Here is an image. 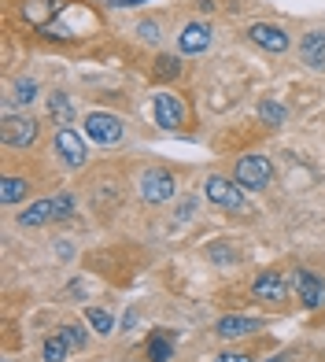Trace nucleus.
Segmentation results:
<instances>
[{"instance_id":"obj_23","label":"nucleus","mask_w":325,"mask_h":362,"mask_svg":"<svg viewBox=\"0 0 325 362\" xmlns=\"http://www.w3.org/2000/svg\"><path fill=\"white\" fill-rule=\"evenodd\" d=\"M59 337L67 340L71 348H85V340H89V333H85L81 325H63V329H59Z\"/></svg>"},{"instance_id":"obj_24","label":"nucleus","mask_w":325,"mask_h":362,"mask_svg":"<svg viewBox=\"0 0 325 362\" xmlns=\"http://www.w3.org/2000/svg\"><path fill=\"white\" fill-rule=\"evenodd\" d=\"M34 96H37V81H34V78L15 81V100H19V104H30Z\"/></svg>"},{"instance_id":"obj_15","label":"nucleus","mask_w":325,"mask_h":362,"mask_svg":"<svg viewBox=\"0 0 325 362\" xmlns=\"http://www.w3.org/2000/svg\"><path fill=\"white\" fill-rule=\"evenodd\" d=\"M48 218H56V207H52V200H34L26 211H19V226H26V229L45 226Z\"/></svg>"},{"instance_id":"obj_8","label":"nucleus","mask_w":325,"mask_h":362,"mask_svg":"<svg viewBox=\"0 0 325 362\" xmlns=\"http://www.w3.org/2000/svg\"><path fill=\"white\" fill-rule=\"evenodd\" d=\"M152 115H155V122L162 129H177L185 122V107H182V100H177L174 93H155L152 96Z\"/></svg>"},{"instance_id":"obj_28","label":"nucleus","mask_w":325,"mask_h":362,"mask_svg":"<svg viewBox=\"0 0 325 362\" xmlns=\"http://www.w3.org/2000/svg\"><path fill=\"white\" fill-rule=\"evenodd\" d=\"M211 259H218V262H230V259H237L233 252H225V248H218V244H215V248H211Z\"/></svg>"},{"instance_id":"obj_22","label":"nucleus","mask_w":325,"mask_h":362,"mask_svg":"<svg viewBox=\"0 0 325 362\" xmlns=\"http://www.w3.org/2000/svg\"><path fill=\"white\" fill-rule=\"evenodd\" d=\"M85 322H89V325H93L100 337L115 333V318H111L107 310H100V307H85Z\"/></svg>"},{"instance_id":"obj_19","label":"nucleus","mask_w":325,"mask_h":362,"mask_svg":"<svg viewBox=\"0 0 325 362\" xmlns=\"http://www.w3.org/2000/svg\"><path fill=\"white\" fill-rule=\"evenodd\" d=\"M148 358L152 362H170L174 358V344L167 340V333H152L148 337Z\"/></svg>"},{"instance_id":"obj_2","label":"nucleus","mask_w":325,"mask_h":362,"mask_svg":"<svg viewBox=\"0 0 325 362\" xmlns=\"http://www.w3.org/2000/svg\"><path fill=\"white\" fill-rule=\"evenodd\" d=\"M34 141H37V119H30V115H4V122H0V144L30 148Z\"/></svg>"},{"instance_id":"obj_3","label":"nucleus","mask_w":325,"mask_h":362,"mask_svg":"<svg viewBox=\"0 0 325 362\" xmlns=\"http://www.w3.org/2000/svg\"><path fill=\"white\" fill-rule=\"evenodd\" d=\"M203 196L211 204H218V207H230V211H248V196H244V189L237 185V181H225V177H207V185H203Z\"/></svg>"},{"instance_id":"obj_10","label":"nucleus","mask_w":325,"mask_h":362,"mask_svg":"<svg viewBox=\"0 0 325 362\" xmlns=\"http://www.w3.org/2000/svg\"><path fill=\"white\" fill-rule=\"evenodd\" d=\"M177 48L185 56H203L211 48V26L207 23H189L182 34H177Z\"/></svg>"},{"instance_id":"obj_25","label":"nucleus","mask_w":325,"mask_h":362,"mask_svg":"<svg viewBox=\"0 0 325 362\" xmlns=\"http://www.w3.org/2000/svg\"><path fill=\"white\" fill-rule=\"evenodd\" d=\"M52 207H56V218H71L74 215V196H67V192L52 196Z\"/></svg>"},{"instance_id":"obj_9","label":"nucleus","mask_w":325,"mask_h":362,"mask_svg":"<svg viewBox=\"0 0 325 362\" xmlns=\"http://www.w3.org/2000/svg\"><path fill=\"white\" fill-rule=\"evenodd\" d=\"M252 296L255 300H270V303H285L288 300V281L278 270H266L252 281Z\"/></svg>"},{"instance_id":"obj_20","label":"nucleus","mask_w":325,"mask_h":362,"mask_svg":"<svg viewBox=\"0 0 325 362\" xmlns=\"http://www.w3.org/2000/svg\"><path fill=\"white\" fill-rule=\"evenodd\" d=\"M67 351H71V344L63 340L59 333L48 337V340L41 344V358H45V362H63V358H67Z\"/></svg>"},{"instance_id":"obj_27","label":"nucleus","mask_w":325,"mask_h":362,"mask_svg":"<svg viewBox=\"0 0 325 362\" xmlns=\"http://www.w3.org/2000/svg\"><path fill=\"white\" fill-rule=\"evenodd\" d=\"M215 362H252V355H244V351H222Z\"/></svg>"},{"instance_id":"obj_21","label":"nucleus","mask_w":325,"mask_h":362,"mask_svg":"<svg viewBox=\"0 0 325 362\" xmlns=\"http://www.w3.org/2000/svg\"><path fill=\"white\" fill-rule=\"evenodd\" d=\"M259 119H263L266 126H285L288 122V111L278 100H263V104H259Z\"/></svg>"},{"instance_id":"obj_26","label":"nucleus","mask_w":325,"mask_h":362,"mask_svg":"<svg viewBox=\"0 0 325 362\" xmlns=\"http://www.w3.org/2000/svg\"><path fill=\"white\" fill-rule=\"evenodd\" d=\"M137 34H141V41H148V45H155V41L162 37V34H159V23H141Z\"/></svg>"},{"instance_id":"obj_1","label":"nucleus","mask_w":325,"mask_h":362,"mask_svg":"<svg viewBox=\"0 0 325 362\" xmlns=\"http://www.w3.org/2000/svg\"><path fill=\"white\" fill-rule=\"evenodd\" d=\"M233 181L240 189H266L273 181V163L266 156H244L233 170Z\"/></svg>"},{"instance_id":"obj_4","label":"nucleus","mask_w":325,"mask_h":362,"mask_svg":"<svg viewBox=\"0 0 325 362\" xmlns=\"http://www.w3.org/2000/svg\"><path fill=\"white\" fill-rule=\"evenodd\" d=\"M137 189H141V200L144 204H167L177 185H174V174L170 170H159L155 167V170H144L141 174V185Z\"/></svg>"},{"instance_id":"obj_5","label":"nucleus","mask_w":325,"mask_h":362,"mask_svg":"<svg viewBox=\"0 0 325 362\" xmlns=\"http://www.w3.org/2000/svg\"><path fill=\"white\" fill-rule=\"evenodd\" d=\"M85 137H93L96 144H119L122 141V119L107 111H93L85 115Z\"/></svg>"},{"instance_id":"obj_11","label":"nucleus","mask_w":325,"mask_h":362,"mask_svg":"<svg viewBox=\"0 0 325 362\" xmlns=\"http://www.w3.org/2000/svg\"><path fill=\"white\" fill-rule=\"evenodd\" d=\"M252 41L259 45V48H266V52H288V34L281 26H273V23H255L252 30Z\"/></svg>"},{"instance_id":"obj_14","label":"nucleus","mask_w":325,"mask_h":362,"mask_svg":"<svg viewBox=\"0 0 325 362\" xmlns=\"http://www.w3.org/2000/svg\"><path fill=\"white\" fill-rule=\"evenodd\" d=\"M300 59L307 67H325V30H311L300 41Z\"/></svg>"},{"instance_id":"obj_17","label":"nucleus","mask_w":325,"mask_h":362,"mask_svg":"<svg viewBox=\"0 0 325 362\" xmlns=\"http://www.w3.org/2000/svg\"><path fill=\"white\" fill-rule=\"evenodd\" d=\"M48 111H52V119H56L59 126L74 122V104H71L67 93H52V96H48Z\"/></svg>"},{"instance_id":"obj_6","label":"nucleus","mask_w":325,"mask_h":362,"mask_svg":"<svg viewBox=\"0 0 325 362\" xmlns=\"http://www.w3.org/2000/svg\"><path fill=\"white\" fill-rule=\"evenodd\" d=\"M292 288H296L300 303H303L307 310L325 307V281H321L318 274H311V270H292Z\"/></svg>"},{"instance_id":"obj_30","label":"nucleus","mask_w":325,"mask_h":362,"mask_svg":"<svg viewBox=\"0 0 325 362\" xmlns=\"http://www.w3.org/2000/svg\"><path fill=\"white\" fill-rule=\"evenodd\" d=\"M259 362H285V355H273V358H259Z\"/></svg>"},{"instance_id":"obj_12","label":"nucleus","mask_w":325,"mask_h":362,"mask_svg":"<svg viewBox=\"0 0 325 362\" xmlns=\"http://www.w3.org/2000/svg\"><path fill=\"white\" fill-rule=\"evenodd\" d=\"M59 11H63V0H26V4H23V19L30 26L48 30V23H52Z\"/></svg>"},{"instance_id":"obj_7","label":"nucleus","mask_w":325,"mask_h":362,"mask_svg":"<svg viewBox=\"0 0 325 362\" xmlns=\"http://www.w3.org/2000/svg\"><path fill=\"white\" fill-rule=\"evenodd\" d=\"M56 152H59V159L67 163L71 170L85 167V159H89V152H85V137H78L71 126H59V134H56Z\"/></svg>"},{"instance_id":"obj_29","label":"nucleus","mask_w":325,"mask_h":362,"mask_svg":"<svg viewBox=\"0 0 325 362\" xmlns=\"http://www.w3.org/2000/svg\"><path fill=\"white\" fill-rule=\"evenodd\" d=\"M115 8H137V4H148V0H111Z\"/></svg>"},{"instance_id":"obj_16","label":"nucleus","mask_w":325,"mask_h":362,"mask_svg":"<svg viewBox=\"0 0 325 362\" xmlns=\"http://www.w3.org/2000/svg\"><path fill=\"white\" fill-rule=\"evenodd\" d=\"M26 192H30V181L19 177V174H8L4 181H0V204H4V207L26 200Z\"/></svg>"},{"instance_id":"obj_18","label":"nucleus","mask_w":325,"mask_h":362,"mask_svg":"<svg viewBox=\"0 0 325 362\" xmlns=\"http://www.w3.org/2000/svg\"><path fill=\"white\" fill-rule=\"evenodd\" d=\"M177 74H182V59H177V56H155V63H152V78H159V81H174Z\"/></svg>"},{"instance_id":"obj_13","label":"nucleus","mask_w":325,"mask_h":362,"mask_svg":"<svg viewBox=\"0 0 325 362\" xmlns=\"http://www.w3.org/2000/svg\"><path fill=\"white\" fill-rule=\"evenodd\" d=\"M255 329H263V322H259V318H248V315H225V318H218L215 333H218L222 340H237V337H252Z\"/></svg>"}]
</instances>
